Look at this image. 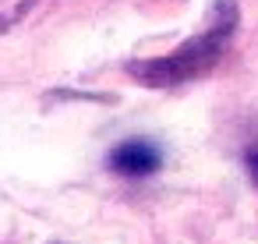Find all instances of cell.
Listing matches in <instances>:
<instances>
[{
  "label": "cell",
  "instance_id": "obj_2",
  "mask_svg": "<svg viewBox=\"0 0 258 244\" xmlns=\"http://www.w3.org/2000/svg\"><path fill=\"white\" fill-rule=\"evenodd\" d=\"M106 166H110L117 177H127V180L152 177V173L163 166V149H159L152 138H127V142H120V145L110 149Z\"/></svg>",
  "mask_w": 258,
  "mask_h": 244
},
{
  "label": "cell",
  "instance_id": "obj_3",
  "mask_svg": "<svg viewBox=\"0 0 258 244\" xmlns=\"http://www.w3.org/2000/svg\"><path fill=\"white\" fill-rule=\"evenodd\" d=\"M46 4H53V0H0V36L18 29L22 22H29Z\"/></svg>",
  "mask_w": 258,
  "mask_h": 244
},
{
  "label": "cell",
  "instance_id": "obj_1",
  "mask_svg": "<svg viewBox=\"0 0 258 244\" xmlns=\"http://www.w3.org/2000/svg\"><path fill=\"white\" fill-rule=\"evenodd\" d=\"M237 29H240L237 0H212L202 32H195L191 39H184L177 50H170L163 57L127 60L124 75L135 78L145 89H180L187 82H198L223 60V53L230 50Z\"/></svg>",
  "mask_w": 258,
  "mask_h": 244
},
{
  "label": "cell",
  "instance_id": "obj_4",
  "mask_svg": "<svg viewBox=\"0 0 258 244\" xmlns=\"http://www.w3.org/2000/svg\"><path fill=\"white\" fill-rule=\"evenodd\" d=\"M244 170H247V177L258 184V142L244 149Z\"/></svg>",
  "mask_w": 258,
  "mask_h": 244
}]
</instances>
